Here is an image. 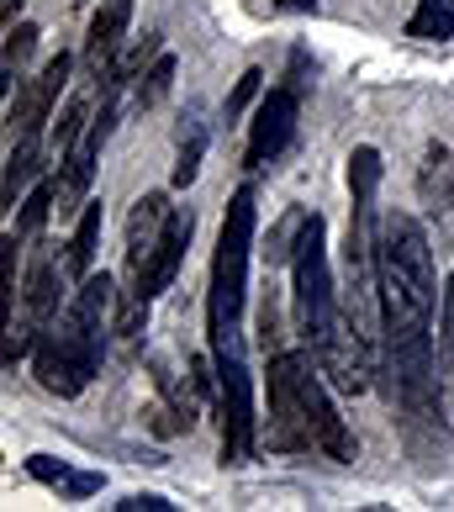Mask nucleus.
<instances>
[{
    "label": "nucleus",
    "mask_w": 454,
    "mask_h": 512,
    "mask_svg": "<svg viewBox=\"0 0 454 512\" xmlns=\"http://www.w3.org/2000/svg\"><path fill=\"white\" fill-rule=\"evenodd\" d=\"M270 454H328L354 460V433L338 417L333 396L323 386L317 354L275 349L270 354V423H264Z\"/></svg>",
    "instance_id": "f257e3e1"
},
{
    "label": "nucleus",
    "mask_w": 454,
    "mask_h": 512,
    "mask_svg": "<svg viewBox=\"0 0 454 512\" xmlns=\"http://www.w3.org/2000/svg\"><path fill=\"white\" fill-rule=\"evenodd\" d=\"M254 222L259 206L254 191L243 185L227 201L222 233H217V254H212V291H206V333H238L243 317V296H249V249H254Z\"/></svg>",
    "instance_id": "f03ea898"
},
{
    "label": "nucleus",
    "mask_w": 454,
    "mask_h": 512,
    "mask_svg": "<svg viewBox=\"0 0 454 512\" xmlns=\"http://www.w3.org/2000/svg\"><path fill=\"white\" fill-rule=\"evenodd\" d=\"M291 312H296V333L312 349H323L338 328V317H344L333 291V264H328V222L317 212L307 217L291 254Z\"/></svg>",
    "instance_id": "7ed1b4c3"
},
{
    "label": "nucleus",
    "mask_w": 454,
    "mask_h": 512,
    "mask_svg": "<svg viewBox=\"0 0 454 512\" xmlns=\"http://www.w3.org/2000/svg\"><path fill=\"white\" fill-rule=\"evenodd\" d=\"M212 365H217L222 465H249L259 454V417H254V391H249V370H243V338L238 333L212 338Z\"/></svg>",
    "instance_id": "20e7f679"
},
{
    "label": "nucleus",
    "mask_w": 454,
    "mask_h": 512,
    "mask_svg": "<svg viewBox=\"0 0 454 512\" xmlns=\"http://www.w3.org/2000/svg\"><path fill=\"white\" fill-rule=\"evenodd\" d=\"M106 307H111V280L106 275H85L74 301L64 307V317L53 322V344L64 349V359L85 381H96L101 370V354H106Z\"/></svg>",
    "instance_id": "39448f33"
},
{
    "label": "nucleus",
    "mask_w": 454,
    "mask_h": 512,
    "mask_svg": "<svg viewBox=\"0 0 454 512\" xmlns=\"http://www.w3.org/2000/svg\"><path fill=\"white\" fill-rule=\"evenodd\" d=\"M96 96H101V111L90 117V127L69 143V154L59 159V164H64V175H59V212H69V206H85V191H90V180H96L101 143H106L111 122H117V90H96Z\"/></svg>",
    "instance_id": "423d86ee"
},
{
    "label": "nucleus",
    "mask_w": 454,
    "mask_h": 512,
    "mask_svg": "<svg viewBox=\"0 0 454 512\" xmlns=\"http://www.w3.org/2000/svg\"><path fill=\"white\" fill-rule=\"evenodd\" d=\"M296 117H301V90H296V85L270 90V96L259 101V111H254L249 154H243V164H249V169L275 164V159L291 148V138H296Z\"/></svg>",
    "instance_id": "0eeeda50"
},
{
    "label": "nucleus",
    "mask_w": 454,
    "mask_h": 512,
    "mask_svg": "<svg viewBox=\"0 0 454 512\" xmlns=\"http://www.w3.org/2000/svg\"><path fill=\"white\" fill-rule=\"evenodd\" d=\"M69 69H74V59H69V53H59V59L43 64V74H37V80H27V90L11 101V117H6L16 138H32V132H43V122L53 117V106H59L64 85H69Z\"/></svg>",
    "instance_id": "6e6552de"
},
{
    "label": "nucleus",
    "mask_w": 454,
    "mask_h": 512,
    "mask_svg": "<svg viewBox=\"0 0 454 512\" xmlns=\"http://www.w3.org/2000/svg\"><path fill=\"white\" fill-rule=\"evenodd\" d=\"M64 275H69V264H59L53 243H37L32 264H27V280H22V322H32V328L59 322V280Z\"/></svg>",
    "instance_id": "1a4fd4ad"
},
{
    "label": "nucleus",
    "mask_w": 454,
    "mask_h": 512,
    "mask_svg": "<svg viewBox=\"0 0 454 512\" xmlns=\"http://www.w3.org/2000/svg\"><path fill=\"white\" fill-rule=\"evenodd\" d=\"M191 233H196V212L191 206H175L159 243H154V259H148V270H143V301H154V296H164L169 286H175L180 259H185V249H191Z\"/></svg>",
    "instance_id": "9d476101"
},
{
    "label": "nucleus",
    "mask_w": 454,
    "mask_h": 512,
    "mask_svg": "<svg viewBox=\"0 0 454 512\" xmlns=\"http://www.w3.org/2000/svg\"><path fill=\"white\" fill-rule=\"evenodd\" d=\"M127 27H132V0H101L96 16H90V32H85V69H90V80H106V74L117 69Z\"/></svg>",
    "instance_id": "9b49d317"
},
{
    "label": "nucleus",
    "mask_w": 454,
    "mask_h": 512,
    "mask_svg": "<svg viewBox=\"0 0 454 512\" xmlns=\"http://www.w3.org/2000/svg\"><path fill=\"white\" fill-rule=\"evenodd\" d=\"M32 375H37V386H43L48 396H64V402H69V396H80V391L90 386L85 375H80V370H74L69 359H64V349L53 344V333H48V328L37 333V349H32Z\"/></svg>",
    "instance_id": "f8f14e48"
},
{
    "label": "nucleus",
    "mask_w": 454,
    "mask_h": 512,
    "mask_svg": "<svg viewBox=\"0 0 454 512\" xmlns=\"http://www.w3.org/2000/svg\"><path fill=\"white\" fill-rule=\"evenodd\" d=\"M201 154H206V122H201V111L191 106V111H185V122H180V154H175V169H169V185H175V191H185V185L201 175Z\"/></svg>",
    "instance_id": "ddd939ff"
},
{
    "label": "nucleus",
    "mask_w": 454,
    "mask_h": 512,
    "mask_svg": "<svg viewBox=\"0 0 454 512\" xmlns=\"http://www.w3.org/2000/svg\"><path fill=\"white\" fill-rule=\"evenodd\" d=\"M96 243H101V201H85V212L80 222H74V238H69V280H85L90 275V264H96Z\"/></svg>",
    "instance_id": "4468645a"
},
{
    "label": "nucleus",
    "mask_w": 454,
    "mask_h": 512,
    "mask_svg": "<svg viewBox=\"0 0 454 512\" xmlns=\"http://www.w3.org/2000/svg\"><path fill=\"white\" fill-rule=\"evenodd\" d=\"M37 159H43V143H37V132H32V138H16V148L6 154V196H0L6 206H22V191L32 185L37 169H43Z\"/></svg>",
    "instance_id": "2eb2a0df"
},
{
    "label": "nucleus",
    "mask_w": 454,
    "mask_h": 512,
    "mask_svg": "<svg viewBox=\"0 0 454 512\" xmlns=\"http://www.w3.org/2000/svg\"><path fill=\"white\" fill-rule=\"evenodd\" d=\"M407 37H418V43H449L454 37V0H418V11L407 16Z\"/></svg>",
    "instance_id": "dca6fc26"
},
{
    "label": "nucleus",
    "mask_w": 454,
    "mask_h": 512,
    "mask_svg": "<svg viewBox=\"0 0 454 512\" xmlns=\"http://www.w3.org/2000/svg\"><path fill=\"white\" fill-rule=\"evenodd\" d=\"M53 201H59V180H37L32 196H22V212H16V238L32 243L43 233V222L53 217Z\"/></svg>",
    "instance_id": "f3484780"
},
{
    "label": "nucleus",
    "mask_w": 454,
    "mask_h": 512,
    "mask_svg": "<svg viewBox=\"0 0 454 512\" xmlns=\"http://www.w3.org/2000/svg\"><path fill=\"white\" fill-rule=\"evenodd\" d=\"M169 90H175V59H169V53H159V59L148 64L138 80H132V106L148 111V106H159Z\"/></svg>",
    "instance_id": "a211bd4d"
},
{
    "label": "nucleus",
    "mask_w": 454,
    "mask_h": 512,
    "mask_svg": "<svg viewBox=\"0 0 454 512\" xmlns=\"http://www.w3.org/2000/svg\"><path fill=\"white\" fill-rule=\"evenodd\" d=\"M439 370H444L449 417H454V275L444 280V301H439Z\"/></svg>",
    "instance_id": "6ab92c4d"
},
{
    "label": "nucleus",
    "mask_w": 454,
    "mask_h": 512,
    "mask_svg": "<svg viewBox=\"0 0 454 512\" xmlns=\"http://www.w3.org/2000/svg\"><path fill=\"white\" fill-rule=\"evenodd\" d=\"M32 48H37V27H32V22H16V27H6V69H0V90H6V96H11V80L27 69Z\"/></svg>",
    "instance_id": "aec40b11"
},
{
    "label": "nucleus",
    "mask_w": 454,
    "mask_h": 512,
    "mask_svg": "<svg viewBox=\"0 0 454 512\" xmlns=\"http://www.w3.org/2000/svg\"><path fill=\"white\" fill-rule=\"evenodd\" d=\"M90 117H96V111H90V96H74V101L64 106V117L53 122V148H59V159L69 154V143L90 127Z\"/></svg>",
    "instance_id": "412c9836"
},
{
    "label": "nucleus",
    "mask_w": 454,
    "mask_h": 512,
    "mask_svg": "<svg viewBox=\"0 0 454 512\" xmlns=\"http://www.w3.org/2000/svg\"><path fill=\"white\" fill-rule=\"evenodd\" d=\"M259 85H264V74H259V69H249V74H243V80L233 85V96H227L222 117H227V122H238V117H243V106H249V101L259 96Z\"/></svg>",
    "instance_id": "4be33fe9"
},
{
    "label": "nucleus",
    "mask_w": 454,
    "mask_h": 512,
    "mask_svg": "<svg viewBox=\"0 0 454 512\" xmlns=\"http://www.w3.org/2000/svg\"><path fill=\"white\" fill-rule=\"evenodd\" d=\"M27 476L32 481H43V486H53V491H59L69 476H74V470L64 465V460H53V454H32V460H27Z\"/></svg>",
    "instance_id": "5701e85b"
},
{
    "label": "nucleus",
    "mask_w": 454,
    "mask_h": 512,
    "mask_svg": "<svg viewBox=\"0 0 454 512\" xmlns=\"http://www.w3.org/2000/svg\"><path fill=\"white\" fill-rule=\"evenodd\" d=\"M106 481H101V470H74V476L59 486V497H69V502H80V497H96Z\"/></svg>",
    "instance_id": "b1692460"
},
{
    "label": "nucleus",
    "mask_w": 454,
    "mask_h": 512,
    "mask_svg": "<svg viewBox=\"0 0 454 512\" xmlns=\"http://www.w3.org/2000/svg\"><path fill=\"white\" fill-rule=\"evenodd\" d=\"M175 502L169 497H154V491H132V497H122L117 502V512H169Z\"/></svg>",
    "instance_id": "393cba45"
},
{
    "label": "nucleus",
    "mask_w": 454,
    "mask_h": 512,
    "mask_svg": "<svg viewBox=\"0 0 454 512\" xmlns=\"http://www.w3.org/2000/svg\"><path fill=\"white\" fill-rule=\"evenodd\" d=\"M16 16H22V0H0V27H16Z\"/></svg>",
    "instance_id": "a878e982"
},
{
    "label": "nucleus",
    "mask_w": 454,
    "mask_h": 512,
    "mask_svg": "<svg viewBox=\"0 0 454 512\" xmlns=\"http://www.w3.org/2000/svg\"><path fill=\"white\" fill-rule=\"evenodd\" d=\"M280 6H286V11H312L317 0H280Z\"/></svg>",
    "instance_id": "bb28decb"
}]
</instances>
